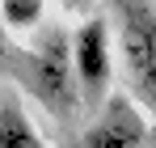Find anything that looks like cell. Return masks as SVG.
<instances>
[{
  "instance_id": "obj_1",
  "label": "cell",
  "mask_w": 156,
  "mask_h": 148,
  "mask_svg": "<svg viewBox=\"0 0 156 148\" xmlns=\"http://www.w3.org/2000/svg\"><path fill=\"white\" fill-rule=\"evenodd\" d=\"M9 55H13V51H9ZM13 68H17V80H21L42 106H51L59 114H72L80 106V89H76V76H72L68 34L47 30L38 43H30L26 51L13 55Z\"/></svg>"
},
{
  "instance_id": "obj_2",
  "label": "cell",
  "mask_w": 156,
  "mask_h": 148,
  "mask_svg": "<svg viewBox=\"0 0 156 148\" xmlns=\"http://www.w3.org/2000/svg\"><path fill=\"white\" fill-rule=\"evenodd\" d=\"M118 4V47L139 102L156 110V4L152 0H114Z\"/></svg>"
},
{
  "instance_id": "obj_3",
  "label": "cell",
  "mask_w": 156,
  "mask_h": 148,
  "mask_svg": "<svg viewBox=\"0 0 156 148\" xmlns=\"http://www.w3.org/2000/svg\"><path fill=\"white\" fill-rule=\"evenodd\" d=\"M72 51V76L84 106H101L110 93V76H114V43H110V21L105 17H84L76 34L68 38Z\"/></svg>"
},
{
  "instance_id": "obj_4",
  "label": "cell",
  "mask_w": 156,
  "mask_h": 148,
  "mask_svg": "<svg viewBox=\"0 0 156 148\" xmlns=\"http://www.w3.org/2000/svg\"><path fill=\"white\" fill-rule=\"evenodd\" d=\"M148 140V123L131 98H105L97 119L84 131V148H139Z\"/></svg>"
},
{
  "instance_id": "obj_5",
  "label": "cell",
  "mask_w": 156,
  "mask_h": 148,
  "mask_svg": "<svg viewBox=\"0 0 156 148\" xmlns=\"http://www.w3.org/2000/svg\"><path fill=\"white\" fill-rule=\"evenodd\" d=\"M0 148H47L38 127L30 123V114L17 102H4L0 106Z\"/></svg>"
},
{
  "instance_id": "obj_6",
  "label": "cell",
  "mask_w": 156,
  "mask_h": 148,
  "mask_svg": "<svg viewBox=\"0 0 156 148\" xmlns=\"http://www.w3.org/2000/svg\"><path fill=\"white\" fill-rule=\"evenodd\" d=\"M47 0H0V21L4 30H34L42 21Z\"/></svg>"
},
{
  "instance_id": "obj_7",
  "label": "cell",
  "mask_w": 156,
  "mask_h": 148,
  "mask_svg": "<svg viewBox=\"0 0 156 148\" xmlns=\"http://www.w3.org/2000/svg\"><path fill=\"white\" fill-rule=\"evenodd\" d=\"M9 51H13V43H9V30H4V21H0V64L9 59Z\"/></svg>"
},
{
  "instance_id": "obj_8",
  "label": "cell",
  "mask_w": 156,
  "mask_h": 148,
  "mask_svg": "<svg viewBox=\"0 0 156 148\" xmlns=\"http://www.w3.org/2000/svg\"><path fill=\"white\" fill-rule=\"evenodd\" d=\"M59 4H63V9H76V13H84V9H89L93 0H59Z\"/></svg>"
}]
</instances>
